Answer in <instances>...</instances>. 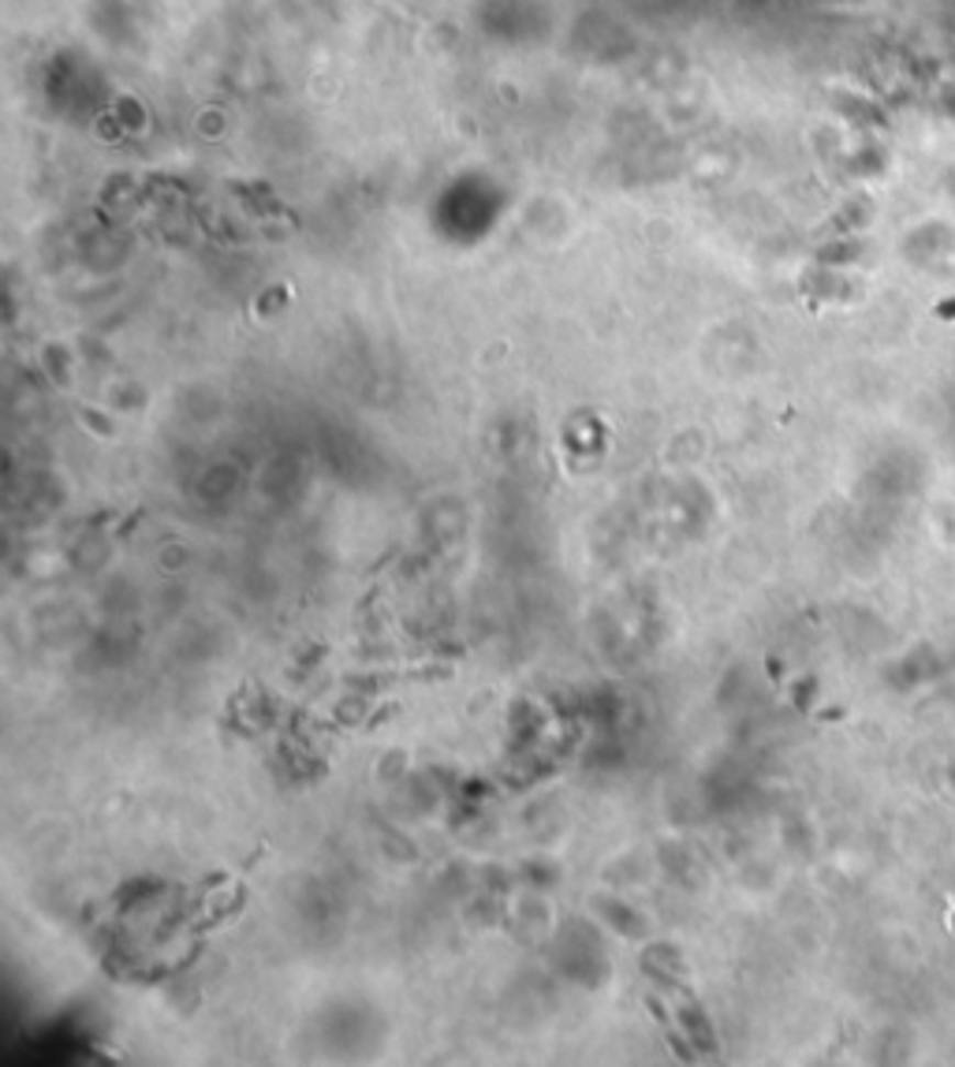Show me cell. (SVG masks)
I'll list each match as a JSON object with an SVG mask.
<instances>
[{
  "label": "cell",
  "mask_w": 955,
  "mask_h": 1067,
  "mask_svg": "<svg viewBox=\"0 0 955 1067\" xmlns=\"http://www.w3.org/2000/svg\"><path fill=\"white\" fill-rule=\"evenodd\" d=\"M948 314H955V303H952V307H948Z\"/></svg>",
  "instance_id": "cell-1"
}]
</instances>
